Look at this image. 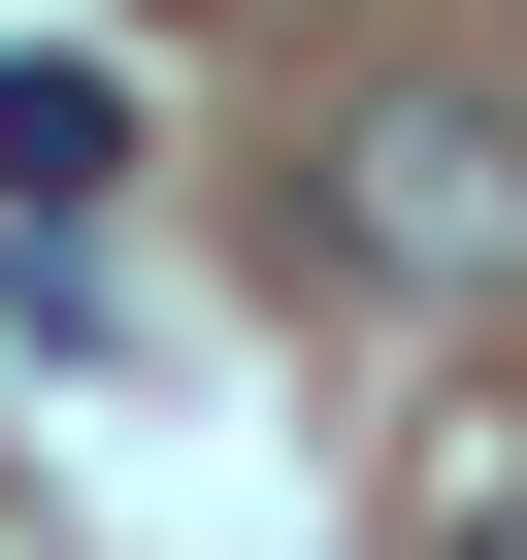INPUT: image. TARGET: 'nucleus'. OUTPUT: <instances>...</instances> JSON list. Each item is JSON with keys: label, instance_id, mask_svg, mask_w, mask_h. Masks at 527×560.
I'll return each instance as SVG.
<instances>
[{"label": "nucleus", "instance_id": "f257e3e1", "mask_svg": "<svg viewBox=\"0 0 527 560\" xmlns=\"http://www.w3.org/2000/svg\"><path fill=\"white\" fill-rule=\"evenodd\" d=\"M330 264L363 298H527V100H461V67L330 100Z\"/></svg>", "mask_w": 527, "mask_h": 560}, {"label": "nucleus", "instance_id": "f03ea898", "mask_svg": "<svg viewBox=\"0 0 527 560\" xmlns=\"http://www.w3.org/2000/svg\"><path fill=\"white\" fill-rule=\"evenodd\" d=\"M99 165H132V100H99V67H0V198H34V231H67Z\"/></svg>", "mask_w": 527, "mask_h": 560}, {"label": "nucleus", "instance_id": "7ed1b4c3", "mask_svg": "<svg viewBox=\"0 0 527 560\" xmlns=\"http://www.w3.org/2000/svg\"><path fill=\"white\" fill-rule=\"evenodd\" d=\"M461 560H527V494H494V527H461Z\"/></svg>", "mask_w": 527, "mask_h": 560}]
</instances>
